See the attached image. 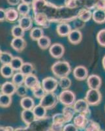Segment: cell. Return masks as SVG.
<instances>
[{"label":"cell","instance_id":"13","mask_svg":"<svg viewBox=\"0 0 105 131\" xmlns=\"http://www.w3.org/2000/svg\"><path fill=\"white\" fill-rule=\"evenodd\" d=\"M10 46L15 51L20 52L25 49L27 46V42L24 39V37L13 38L10 43Z\"/></svg>","mask_w":105,"mask_h":131},{"label":"cell","instance_id":"7","mask_svg":"<svg viewBox=\"0 0 105 131\" xmlns=\"http://www.w3.org/2000/svg\"><path fill=\"white\" fill-rule=\"evenodd\" d=\"M41 85L46 93L54 92L59 85V82L56 78L52 77H47L43 79Z\"/></svg>","mask_w":105,"mask_h":131},{"label":"cell","instance_id":"17","mask_svg":"<svg viewBox=\"0 0 105 131\" xmlns=\"http://www.w3.org/2000/svg\"><path fill=\"white\" fill-rule=\"evenodd\" d=\"M21 118L26 126L30 125L37 119L33 110H23L21 113Z\"/></svg>","mask_w":105,"mask_h":131},{"label":"cell","instance_id":"47","mask_svg":"<svg viewBox=\"0 0 105 131\" xmlns=\"http://www.w3.org/2000/svg\"><path fill=\"white\" fill-rule=\"evenodd\" d=\"M96 9L105 10V0H97Z\"/></svg>","mask_w":105,"mask_h":131},{"label":"cell","instance_id":"22","mask_svg":"<svg viewBox=\"0 0 105 131\" xmlns=\"http://www.w3.org/2000/svg\"><path fill=\"white\" fill-rule=\"evenodd\" d=\"M6 12V20L9 23H14L19 19V13L17 9L15 8L9 7L5 9Z\"/></svg>","mask_w":105,"mask_h":131},{"label":"cell","instance_id":"57","mask_svg":"<svg viewBox=\"0 0 105 131\" xmlns=\"http://www.w3.org/2000/svg\"><path fill=\"white\" fill-rule=\"evenodd\" d=\"M101 131H104V130H101Z\"/></svg>","mask_w":105,"mask_h":131},{"label":"cell","instance_id":"26","mask_svg":"<svg viewBox=\"0 0 105 131\" xmlns=\"http://www.w3.org/2000/svg\"><path fill=\"white\" fill-rule=\"evenodd\" d=\"M0 73L3 78L9 79L12 78L14 75V70L10 64H4L0 68Z\"/></svg>","mask_w":105,"mask_h":131},{"label":"cell","instance_id":"2","mask_svg":"<svg viewBox=\"0 0 105 131\" xmlns=\"http://www.w3.org/2000/svg\"><path fill=\"white\" fill-rule=\"evenodd\" d=\"M51 70L56 78L67 77L71 72V66L67 61H57L52 66Z\"/></svg>","mask_w":105,"mask_h":131},{"label":"cell","instance_id":"29","mask_svg":"<svg viewBox=\"0 0 105 131\" xmlns=\"http://www.w3.org/2000/svg\"><path fill=\"white\" fill-rule=\"evenodd\" d=\"M76 111L74 110L73 106H65L62 110V113L64 115V116L67 119L68 122L72 120L74 118V115L76 114Z\"/></svg>","mask_w":105,"mask_h":131},{"label":"cell","instance_id":"10","mask_svg":"<svg viewBox=\"0 0 105 131\" xmlns=\"http://www.w3.org/2000/svg\"><path fill=\"white\" fill-rule=\"evenodd\" d=\"M33 19H34L35 23L37 25L40 26L45 28H48L50 26V21L49 20L47 16L45 14L42 13H35Z\"/></svg>","mask_w":105,"mask_h":131},{"label":"cell","instance_id":"56","mask_svg":"<svg viewBox=\"0 0 105 131\" xmlns=\"http://www.w3.org/2000/svg\"><path fill=\"white\" fill-rule=\"evenodd\" d=\"M2 52H3V51H2V50H1V48H0V57H1V54H2Z\"/></svg>","mask_w":105,"mask_h":131},{"label":"cell","instance_id":"45","mask_svg":"<svg viewBox=\"0 0 105 131\" xmlns=\"http://www.w3.org/2000/svg\"><path fill=\"white\" fill-rule=\"evenodd\" d=\"M65 5L71 9H75L78 8L76 0H65Z\"/></svg>","mask_w":105,"mask_h":131},{"label":"cell","instance_id":"43","mask_svg":"<svg viewBox=\"0 0 105 131\" xmlns=\"http://www.w3.org/2000/svg\"><path fill=\"white\" fill-rule=\"evenodd\" d=\"M16 93L18 96H20L22 98L26 96L27 93H28V88L25 86L24 84L18 86L16 87Z\"/></svg>","mask_w":105,"mask_h":131},{"label":"cell","instance_id":"23","mask_svg":"<svg viewBox=\"0 0 105 131\" xmlns=\"http://www.w3.org/2000/svg\"><path fill=\"white\" fill-rule=\"evenodd\" d=\"M78 7L91 9H96L97 0H76Z\"/></svg>","mask_w":105,"mask_h":131},{"label":"cell","instance_id":"33","mask_svg":"<svg viewBox=\"0 0 105 131\" xmlns=\"http://www.w3.org/2000/svg\"><path fill=\"white\" fill-rule=\"evenodd\" d=\"M12 103V97L7 94H2L0 95V107L6 108L9 107Z\"/></svg>","mask_w":105,"mask_h":131},{"label":"cell","instance_id":"46","mask_svg":"<svg viewBox=\"0 0 105 131\" xmlns=\"http://www.w3.org/2000/svg\"><path fill=\"white\" fill-rule=\"evenodd\" d=\"M78 130L73 123H68L65 125L63 131H78Z\"/></svg>","mask_w":105,"mask_h":131},{"label":"cell","instance_id":"40","mask_svg":"<svg viewBox=\"0 0 105 131\" xmlns=\"http://www.w3.org/2000/svg\"><path fill=\"white\" fill-rule=\"evenodd\" d=\"M52 121L53 123H61L64 124L67 123L68 121L67 119H66L64 115L61 113H56L52 116Z\"/></svg>","mask_w":105,"mask_h":131},{"label":"cell","instance_id":"49","mask_svg":"<svg viewBox=\"0 0 105 131\" xmlns=\"http://www.w3.org/2000/svg\"><path fill=\"white\" fill-rule=\"evenodd\" d=\"M7 2L10 5L16 6V5H18L20 3L21 0H7Z\"/></svg>","mask_w":105,"mask_h":131},{"label":"cell","instance_id":"5","mask_svg":"<svg viewBox=\"0 0 105 131\" xmlns=\"http://www.w3.org/2000/svg\"><path fill=\"white\" fill-rule=\"evenodd\" d=\"M59 96V101L65 106H73L76 102V94L70 90H63Z\"/></svg>","mask_w":105,"mask_h":131},{"label":"cell","instance_id":"52","mask_svg":"<svg viewBox=\"0 0 105 131\" xmlns=\"http://www.w3.org/2000/svg\"><path fill=\"white\" fill-rule=\"evenodd\" d=\"M15 129L12 127H10V126H7L5 127V131H14Z\"/></svg>","mask_w":105,"mask_h":131},{"label":"cell","instance_id":"12","mask_svg":"<svg viewBox=\"0 0 105 131\" xmlns=\"http://www.w3.org/2000/svg\"><path fill=\"white\" fill-rule=\"evenodd\" d=\"M73 75L77 80L84 81L88 78L89 72L84 66H78L73 70Z\"/></svg>","mask_w":105,"mask_h":131},{"label":"cell","instance_id":"16","mask_svg":"<svg viewBox=\"0 0 105 131\" xmlns=\"http://www.w3.org/2000/svg\"><path fill=\"white\" fill-rule=\"evenodd\" d=\"M89 119L86 115L78 113L73 118V124L80 130H84Z\"/></svg>","mask_w":105,"mask_h":131},{"label":"cell","instance_id":"39","mask_svg":"<svg viewBox=\"0 0 105 131\" xmlns=\"http://www.w3.org/2000/svg\"><path fill=\"white\" fill-rule=\"evenodd\" d=\"M58 82H59V86L63 90L69 89L72 85V81L68 77H63V78H60Z\"/></svg>","mask_w":105,"mask_h":131},{"label":"cell","instance_id":"20","mask_svg":"<svg viewBox=\"0 0 105 131\" xmlns=\"http://www.w3.org/2000/svg\"><path fill=\"white\" fill-rule=\"evenodd\" d=\"M72 30L71 26L68 23H61L58 24L56 26V31L61 37L68 36Z\"/></svg>","mask_w":105,"mask_h":131},{"label":"cell","instance_id":"41","mask_svg":"<svg viewBox=\"0 0 105 131\" xmlns=\"http://www.w3.org/2000/svg\"><path fill=\"white\" fill-rule=\"evenodd\" d=\"M31 91H32L33 96L36 98H38V99H41L46 93L45 89L43 88V86H42L41 85L37 86L36 88H35L34 89H33Z\"/></svg>","mask_w":105,"mask_h":131},{"label":"cell","instance_id":"4","mask_svg":"<svg viewBox=\"0 0 105 131\" xmlns=\"http://www.w3.org/2000/svg\"><path fill=\"white\" fill-rule=\"evenodd\" d=\"M59 101V96L54 92H47L41 99L39 104L41 105L46 110H51L56 107Z\"/></svg>","mask_w":105,"mask_h":131},{"label":"cell","instance_id":"11","mask_svg":"<svg viewBox=\"0 0 105 131\" xmlns=\"http://www.w3.org/2000/svg\"><path fill=\"white\" fill-rule=\"evenodd\" d=\"M87 83L90 89L99 90L102 84V79L98 75L92 74L87 78Z\"/></svg>","mask_w":105,"mask_h":131},{"label":"cell","instance_id":"9","mask_svg":"<svg viewBox=\"0 0 105 131\" xmlns=\"http://www.w3.org/2000/svg\"><path fill=\"white\" fill-rule=\"evenodd\" d=\"M49 52L53 58L59 59L62 58L65 53V47L61 43H56L51 45L49 48Z\"/></svg>","mask_w":105,"mask_h":131},{"label":"cell","instance_id":"31","mask_svg":"<svg viewBox=\"0 0 105 131\" xmlns=\"http://www.w3.org/2000/svg\"><path fill=\"white\" fill-rule=\"evenodd\" d=\"M25 76L20 72H16L13 75L12 78V82L16 86L24 85Z\"/></svg>","mask_w":105,"mask_h":131},{"label":"cell","instance_id":"54","mask_svg":"<svg viewBox=\"0 0 105 131\" xmlns=\"http://www.w3.org/2000/svg\"><path fill=\"white\" fill-rule=\"evenodd\" d=\"M3 94V86L2 84H0V95Z\"/></svg>","mask_w":105,"mask_h":131},{"label":"cell","instance_id":"27","mask_svg":"<svg viewBox=\"0 0 105 131\" xmlns=\"http://www.w3.org/2000/svg\"><path fill=\"white\" fill-rule=\"evenodd\" d=\"M33 112L34 113L36 119H43L46 117L47 110L40 104L35 106V107L33 109Z\"/></svg>","mask_w":105,"mask_h":131},{"label":"cell","instance_id":"37","mask_svg":"<svg viewBox=\"0 0 105 131\" xmlns=\"http://www.w3.org/2000/svg\"><path fill=\"white\" fill-rule=\"evenodd\" d=\"M13 56L11 53L7 51H3L0 57V62L2 63V65L4 64H10L12 61Z\"/></svg>","mask_w":105,"mask_h":131},{"label":"cell","instance_id":"42","mask_svg":"<svg viewBox=\"0 0 105 131\" xmlns=\"http://www.w3.org/2000/svg\"><path fill=\"white\" fill-rule=\"evenodd\" d=\"M97 40L101 46L105 47V28L101 30L97 35Z\"/></svg>","mask_w":105,"mask_h":131},{"label":"cell","instance_id":"53","mask_svg":"<svg viewBox=\"0 0 105 131\" xmlns=\"http://www.w3.org/2000/svg\"><path fill=\"white\" fill-rule=\"evenodd\" d=\"M102 66H103L104 69V70H105V56L103 57V59H102Z\"/></svg>","mask_w":105,"mask_h":131},{"label":"cell","instance_id":"6","mask_svg":"<svg viewBox=\"0 0 105 131\" xmlns=\"http://www.w3.org/2000/svg\"><path fill=\"white\" fill-rule=\"evenodd\" d=\"M85 100L89 104V106H97L101 103L102 94L99 90L89 89L86 92Z\"/></svg>","mask_w":105,"mask_h":131},{"label":"cell","instance_id":"32","mask_svg":"<svg viewBox=\"0 0 105 131\" xmlns=\"http://www.w3.org/2000/svg\"><path fill=\"white\" fill-rule=\"evenodd\" d=\"M33 71H34V66L30 62H24L20 70V72L25 76L32 74Z\"/></svg>","mask_w":105,"mask_h":131},{"label":"cell","instance_id":"21","mask_svg":"<svg viewBox=\"0 0 105 131\" xmlns=\"http://www.w3.org/2000/svg\"><path fill=\"white\" fill-rule=\"evenodd\" d=\"M92 19L97 24H104L105 23V10L94 9L92 13Z\"/></svg>","mask_w":105,"mask_h":131},{"label":"cell","instance_id":"30","mask_svg":"<svg viewBox=\"0 0 105 131\" xmlns=\"http://www.w3.org/2000/svg\"><path fill=\"white\" fill-rule=\"evenodd\" d=\"M37 44L38 47L43 50H46L51 46V39L48 36H43L37 41Z\"/></svg>","mask_w":105,"mask_h":131},{"label":"cell","instance_id":"8","mask_svg":"<svg viewBox=\"0 0 105 131\" xmlns=\"http://www.w3.org/2000/svg\"><path fill=\"white\" fill-rule=\"evenodd\" d=\"M76 112L78 113L84 114L88 117L90 115V110H89V105L85 99H80L74 102L73 105Z\"/></svg>","mask_w":105,"mask_h":131},{"label":"cell","instance_id":"36","mask_svg":"<svg viewBox=\"0 0 105 131\" xmlns=\"http://www.w3.org/2000/svg\"><path fill=\"white\" fill-rule=\"evenodd\" d=\"M84 130V131H101V126L97 122L89 119Z\"/></svg>","mask_w":105,"mask_h":131},{"label":"cell","instance_id":"51","mask_svg":"<svg viewBox=\"0 0 105 131\" xmlns=\"http://www.w3.org/2000/svg\"><path fill=\"white\" fill-rule=\"evenodd\" d=\"M22 1V3H26L28 5H32L34 2L35 0H21Z\"/></svg>","mask_w":105,"mask_h":131},{"label":"cell","instance_id":"3","mask_svg":"<svg viewBox=\"0 0 105 131\" xmlns=\"http://www.w3.org/2000/svg\"><path fill=\"white\" fill-rule=\"evenodd\" d=\"M52 123H50V117H46L43 119H37L30 125L27 126L30 131H50Z\"/></svg>","mask_w":105,"mask_h":131},{"label":"cell","instance_id":"28","mask_svg":"<svg viewBox=\"0 0 105 131\" xmlns=\"http://www.w3.org/2000/svg\"><path fill=\"white\" fill-rule=\"evenodd\" d=\"M30 37L31 39L34 41H38L41 37L44 36V30L41 28L39 27H35L30 30Z\"/></svg>","mask_w":105,"mask_h":131},{"label":"cell","instance_id":"44","mask_svg":"<svg viewBox=\"0 0 105 131\" xmlns=\"http://www.w3.org/2000/svg\"><path fill=\"white\" fill-rule=\"evenodd\" d=\"M65 125L58 123H53L52 121V124L50 126V131H63Z\"/></svg>","mask_w":105,"mask_h":131},{"label":"cell","instance_id":"48","mask_svg":"<svg viewBox=\"0 0 105 131\" xmlns=\"http://www.w3.org/2000/svg\"><path fill=\"white\" fill-rule=\"evenodd\" d=\"M6 20V12L5 9L0 8V22Z\"/></svg>","mask_w":105,"mask_h":131},{"label":"cell","instance_id":"14","mask_svg":"<svg viewBox=\"0 0 105 131\" xmlns=\"http://www.w3.org/2000/svg\"><path fill=\"white\" fill-rule=\"evenodd\" d=\"M24 85H25L28 89H30L31 91L34 89L37 86L41 85L38 80V78L33 73L30 74L29 75L25 76V81H24Z\"/></svg>","mask_w":105,"mask_h":131},{"label":"cell","instance_id":"1","mask_svg":"<svg viewBox=\"0 0 105 131\" xmlns=\"http://www.w3.org/2000/svg\"><path fill=\"white\" fill-rule=\"evenodd\" d=\"M31 5L33 14L38 13L45 14L50 23H67L77 18V15L71 14V10L73 9L65 6H57L47 0H35Z\"/></svg>","mask_w":105,"mask_h":131},{"label":"cell","instance_id":"50","mask_svg":"<svg viewBox=\"0 0 105 131\" xmlns=\"http://www.w3.org/2000/svg\"><path fill=\"white\" fill-rule=\"evenodd\" d=\"M14 131H30V130L29 127L26 126L25 127H18V128H15Z\"/></svg>","mask_w":105,"mask_h":131},{"label":"cell","instance_id":"15","mask_svg":"<svg viewBox=\"0 0 105 131\" xmlns=\"http://www.w3.org/2000/svg\"><path fill=\"white\" fill-rule=\"evenodd\" d=\"M33 20L30 15L21 16L18 19V25L25 31H28L32 29Z\"/></svg>","mask_w":105,"mask_h":131},{"label":"cell","instance_id":"19","mask_svg":"<svg viewBox=\"0 0 105 131\" xmlns=\"http://www.w3.org/2000/svg\"><path fill=\"white\" fill-rule=\"evenodd\" d=\"M91 10L86 8H81L77 12V18L80 20L82 21L83 23H87L92 18Z\"/></svg>","mask_w":105,"mask_h":131},{"label":"cell","instance_id":"38","mask_svg":"<svg viewBox=\"0 0 105 131\" xmlns=\"http://www.w3.org/2000/svg\"><path fill=\"white\" fill-rule=\"evenodd\" d=\"M25 31V30L22 28L19 25H15L11 29V34L14 38L24 37Z\"/></svg>","mask_w":105,"mask_h":131},{"label":"cell","instance_id":"24","mask_svg":"<svg viewBox=\"0 0 105 131\" xmlns=\"http://www.w3.org/2000/svg\"><path fill=\"white\" fill-rule=\"evenodd\" d=\"M20 106L23 110H33L35 107V101L33 98L30 96H25L20 100Z\"/></svg>","mask_w":105,"mask_h":131},{"label":"cell","instance_id":"34","mask_svg":"<svg viewBox=\"0 0 105 131\" xmlns=\"http://www.w3.org/2000/svg\"><path fill=\"white\" fill-rule=\"evenodd\" d=\"M17 10L20 16H26L29 15L30 10H31V7L30 5H28L24 3H20L17 7Z\"/></svg>","mask_w":105,"mask_h":131},{"label":"cell","instance_id":"25","mask_svg":"<svg viewBox=\"0 0 105 131\" xmlns=\"http://www.w3.org/2000/svg\"><path fill=\"white\" fill-rule=\"evenodd\" d=\"M2 86H3V94H7L12 96L14 94L16 93L17 86L12 82H5L4 83L2 84Z\"/></svg>","mask_w":105,"mask_h":131},{"label":"cell","instance_id":"35","mask_svg":"<svg viewBox=\"0 0 105 131\" xmlns=\"http://www.w3.org/2000/svg\"><path fill=\"white\" fill-rule=\"evenodd\" d=\"M24 63L22 58L19 57H13L10 65L14 71H20Z\"/></svg>","mask_w":105,"mask_h":131},{"label":"cell","instance_id":"18","mask_svg":"<svg viewBox=\"0 0 105 131\" xmlns=\"http://www.w3.org/2000/svg\"><path fill=\"white\" fill-rule=\"evenodd\" d=\"M68 40L73 45H77L81 42L82 39V34L78 29L72 30L68 35Z\"/></svg>","mask_w":105,"mask_h":131},{"label":"cell","instance_id":"55","mask_svg":"<svg viewBox=\"0 0 105 131\" xmlns=\"http://www.w3.org/2000/svg\"><path fill=\"white\" fill-rule=\"evenodd\" d=\"M0 131H5V127H0Z\"/></svg>","mask_w":105,"mask_h":131}]
</instances>
